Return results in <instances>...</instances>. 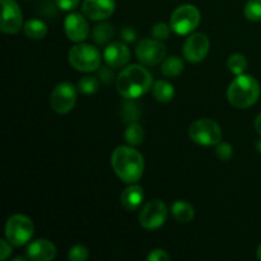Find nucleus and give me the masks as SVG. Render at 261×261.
Segmentation results:
<instances>
[{
	"label": "nucleus",
	"instance_id": "1",
	"mask_svg": "<svg viewBox=\"0 0 261 261\" xmlns=\"http://www.w3.org/2000/svg\"><path fill=\"white\" fill-rule=\"evenodd\" d=\"M111 166L124 184H135L144 173V157L132 145H120L112 152Z\"/></svg>",
	"mask_w": 261,
	"mask_h": 261
},
{
	"label": "nucleus",
	"instance_id": "2",
	"mask_svg": "<svg viewBox=\"0 0 261 261\" xmlns=\"http://www.w3.org/2000/svg\"><path fill=\"white\" fill-rule=\"evenodd\" d=\"M144 66L143 64H133L120 71L116 78V88L120 96L126 99H135L152 89V74Z\"/></svg>",
	"mask_w": 261,
	"mask_h": 261
},
{
	"label": "nucleus",
	"instance_id": "3",
	"mask_svg": "<svg viewBox=\"0 0 261 261\" xmlns=\"http://www.w3.org/2000/svg\"><path fill=\"white\" fill-rule=\"evenodd\" d=\"M260 84L249 74L236 75L227 89V98L233 107L240 110L254 106L260 97Z\"/></svg>",
	"mask_w": 261,
	"mask_h": 261
},
{
	"label": "nucleus",
	"instance_id": "4",
	"mask_svg": "<svg viewBox=\"0 0 261 261\" xmlns=\"http://www.w3.org/2000/svg\"><path fill=\"white\" fill-rule=\"evenodd\" d=\"M69 64L82 73H92L101 68L102 55L99 50L89 43H78L68 54Z\"/></svg>",
	"mask_w": 261,
	"mask_h": 261
},
{
	"label": "nucleus",
	"instance_id": "5",
	"mask_svg": "<svg viewBox=\"0 0 261 261\" xmlns=\"http://www.w3.org/2000/svg\"><path fill=\"white\" fill-rule=\"evenodd\" d=\"M201 15L193 4H184L176 8L170 18V25L175 33L186 36L193 33L200 24Z\"/></svg>",
	"mask_w": 261,
	"mask_h": 261
},
{
	"label": "nucleus",
	"instance_id": "6",
	"mask_svg": "<svg viewBox=\"0 0 261 261\" xmlns=\"http://www.w3.org/2000/svg\"><path fill=\"white\" fill-rule=\"evenodd\" d=\"M35 233L32 219L24 214H14L5 223V237L15 247L27 245Z\"/></svg>",
	"mask_w": 261,
	"mask_h": 261
},
{
	"label": "nucleus",
	"instance_id": "7",
	"mask_svg": "<svg viewBox=\"0 0 261 261\" xmlns=\"http://www.w3.org/2000/svg\"><path fill=\"white\" fill-rule=\"evenodd\" d=\"M189 135L194 143L203 147H214L222 142V133L221 126L218 122L212 119H199L190 125L189 129Z\"/></svg>",
	"mask_w": 261,
	"mask_h": 261
},
{
	"label": "nucleus",
	"instance_id": "8",
	"mask_svg": "<svg viewBox=\"0 0 261 261\" xmlns=\"http://www.w3.org/2000/svg\"><path fill=\"white\" fill-rule=\"evenodd\" d=\"M78 88V87H76ZM76 88L69 82L56 84L50 96V106L56 114H69L76 103Z\"/></svg>",
	"mask_w": 261,
	"mask_h": 261
},
{
	"label": "nucleus",
	"instance_id": "9",
	"mask_svg": "<svg viewBox=\"0 0 261 261\" xmlns=\"http://www.w3.org/2000/svg\"><path fill=\"white\" fill-rule=\"evenodd\" d=\"M168 217L167 205L160 199L148 201L144 204L139 213L140 226L148 231H154L161 228L166 223Z\"/></svg>",
	"mask_w": 261,
	"mask_h": 261
},
{
	"label": "nucleus",
	"instance_id": "10",
	"mask_svg": "<svg viewBox=\"0 0 261 261\" xmlns=\"http://www.w3.org/2000/svg\"><path fill=\"white\" fill-rule=\"evenodd\" d=\"M138 61L145 66H155L166 58V46L163 41L155 38H144L135 48Z\"/></svg>",
	"mask_w": 261,
	"mask_h": 261
},
{
	"label": "nucleus",
	"instance_id": "11",
	"mask_svg": "<svg viewBox=\"0 0 261 261\" xmlns=\"http://www.w3.org/2000/svg\"><path fill=\"white\" fill-rule=\"evenodd\" d=\"M209 48H211V42L208 36L200 32H193L184 42V58L190 63H200L206 58Z\"/></svg>",
	"mask_w": 261,
	"mask_h": 261
},
{
	"label": "nucleus",
	"instance_id": "12",
	"mask_svg": "<svg viewBox=\"0 0 261 261\" xmlns=\"http://www.w3.org/2000/svg\"><path fill=\"white\" fill-rule=\"evenodd\" d=\"M2 3V23L0 31L7 35H15L23 28V14L15 0H0Z\"/></svg>",
	"mask_w": 261,
	"mask_h": 261
},
{
	"label": "nucleus",
	"instance_id": "13",
	"mask_svg": "<svg viewBox=\"0 0 261 261\" xmlns=\"http://www.w3.org/2000/svg\"><path fill=\"white\" fill-rule=\"evenodd\" d=\"M86 15L81 13H70L64 20V30L66 37L75 43H81L87 40L89 35V24Z\"/></svg>",
	"mask_w": 261,
	"mask_h": 261
},
{
	"label": "nucleus",
	"instance_id": "14",
	"mask_svg": "<svg viewBox=\"0 0 261 261\" xmlns=\"http://www.w3.org/2000/svg\"><path fill=\"white\" fill-rule=\"evenodd\" d=\"M116 8L115 0H84L82 4V13L88 19L105 20L111 17Z\"/></svg>",
	"mask_w": 261,
	"mask_h": 261
},
{
	"label": "nucleus",
	"instance_id": "15",
	"mask_svg": "<svg viewBox=\"0 0 261 261\" xmlns=\"http://www.w3.org/2000/svg\"><path fill=\"white\" fill-rule=\"evenodd\" d=\"M132 58L130 48L127 47L126 43L124 42H111L105 47L103 50V59L107 65L111 68H124L127 65Z\"/></svg>",
	"mask_w": 261,
	"mask_h": 261
},
{
	"label": "nucleus",
	"instance_id": "16",
	"mask_svg": "<svg viewBox=\"0 0 261 261\" xmlns=\"http://www.w3.org/2000/svg\"><path fill=\"white\" fill-rule=\"evenodd\" d=\"M25 256L32 261H51L56 257V247L50 240L37 239L27 246Z\"/></svg>",
	"mask_w": 261,
	"mask_h": 261
},
{
	"label": "nucleus",
	"instance_id": "17",
	"mask_svg": "<svg viewBox=\"0 0 261 261\" xmlns=\"http://www.w3.org/2000/svg\"><path fill=\"white\" fill-rule=\"evenodd\" d=\"M143 200H144V189L138 185L137 182L130 184L126 189L122 190L121 196H120L121 205L129 212L137 211L138 208H140Z\"/></svg>",
	"mask_w": 261,
	"mask_h": 261
},
{
	"label": "nucleus",
	"instance_id": "18",
	"mask_svg": "<svg viewBox=\"0 0 261 261\" xmlns=\"http://www.w3.org/2000/svg\"><path fill=\"white\" fill-rule=\"evenodd\" d=\"M171 213L173 218L180 223H189L195 217V209L189 201L176 200L171 206Z\"/></svg>",
	"mask_w": 261,
	"mask_h": 261
},
{
	"label": "nucleus",
	"instance_id": "19",
	"mask_svg": "<svg viewBox=\"0 0 261 261\" xmlns=\"http://www.w3.org/2000/svg\"><path fill=\"white\" fill-rule=\"evenodd\" d=\"M23 31H24L25 36L31 40H42L47 35V24L43 20L33 18V19H28L23 25Z\"/></svg>",
	"mask_w": 261,
	"mask_h": 261
},
{
	"label": "nucleus",
	"instance_id": "20",
	"mask_svg": "<svg viewBox=\"0 0 261 261\" xmlns=\"http://www.w3.org/2000/svg\"><path fill=\"white\" fill-rule=\"evenodd\" d=\"M185 69V64L184 60L180 56H168L165 58V60L162 61V70L163 75L167 76V78H176V76L181 75V73Z\"/></svg>",
	"mask_w": 261,
	"mask_h": 261
},
{
	"label": "nucleus",
	"instance_id": "21",
	"mask_svg": "<svg viewBox=\"0 0 261 261\" xmlns=\"http://www.w3.org/2000/svg\"><path fill=\"white\" fill-rule=\"evenodd\" d=\"M153 97L158 102L167 103L175 97V87L167 81H157L152 87Z\"/></svg>",
	"mask_w": 261,
	"mask_h": 261
},
{
	"label": "nucleus",
	"instance_id": "22",
	"mask_svg": "<svg viewBox=\"0 0 261 261\" xmlns=\"http://www.w3.org/2000/svg\"><path fill=\"white\" fill-rule=\"evenodd\" d=\"M144 129H143L142 125L137 121L130 122L124 132L125 142L127 143V145H132V147H138V145L142 144V143L144 142Z\"/></svg>",
	"mask_w": 261,
	"mask_h": 261
},
{
	"label": "nucleus",
	"instance_id": "23",
	"mask_svg": "<svg viewBox=\"0 0 261 261\" xmlns=\"http://www.w3.org/2000/svg\"><path fill=\"white\" fill-rule=\"evenodd\" d=\"M114 36V27L110 23H99L93 28V40L97 45H106Z\"/></svg>",
	"mask_w": 261,
	"mask_h": 261
},
{
	"label": "nucleus",
	"instance_id": "24",
	"mask_svg": "<svg viewBox=\"0 0 261 261\" xmlns=\"http://www.w3.org/2000/svg\"><path fill=\"white\" fill-rule=\"evenodd\" d=\"M247 59L242 54H232L227 60V68L233 75H241L247 69Z\"/></svg>",
	"mask_w": 261,
	"mask_h": 261
},
{
	"label": "nucleus",
	"instance_id": "25",
	"mask_svg": "<svg viewBox=\"0 0 261 261\" xmlns=\"http://www.w3.org/2000/svg\"><path fill=\"white\" fill-rule=\"evenodd\" d=\"M78 89L83 94L91 96L98 92L99 89V79L98 76L84 75L81 81L78 82Z\"/></svg>",
	"mask_w": 261,
	"mask_h": 261
},
{
	"label": "nucleus",
	"instance_id": "26",
	"mask_svg": "<svg viewBox=\"0 0 261 261\" xmlns=\"http://www.w3.org/2000/svg\"><path fill=\"white\" fill-rule=\"evenodd\" d=\"M244 14L251 22H261V0H249L244 8Z\"/></svg>",
	"mask_w": 261,
	"mask_h": 261
},
{
	"label": "nucleus",
	"instance_id": "27",
	"mask_svg": "<svg viewBox=\"0 0 261 261\" xmlns=\"http://www.w3.org/2000/svg\"><path fill=\"white\" fill-rule=\"evenodd\" d=\"M89 257V251L83 245H75L68 252V259L70 261H86Z\"/></svg>",
	"mask_w": 261,
	"mask_h": 261
},
{
	"label": "nucleus",
	"instance_id": "28",
	"mask_svg": "<svg viewBox=\"0 0 261 261\" xmlns=\"http://www.w3.org/2000/svg\"><path fill=\"white\" fill-rule=\"evenodd\" d=\"M171 30H172V28H171V25L167 24V23H163V22L157 23V24L153 25L152 28L153 38L160 41H166L168 37H170Z\"/></svg>",
	"mask_w": 261,
	"mask_h": 261
},
{
	"label": "nucleus",
	"instance_id": "29",
	"mask_svg": "<svg viewBox=\"0 0 261 261\" xmlns=\"http://www.w3.org/2000/svg\"><path fill=\"white\" fill-rule=\"evenodd\" d=\"M216 154L221 161H228L233 155V148L229 143L219 142L216 145Z\"/></svg>",
	"mask_w": 261,
	"mask_h": 261
},
{
	"label": "nucleus",
	"instance_id": "30",
	"mask_svg": "<svg viewBox=\"0 0 261 261\" xmlns=\"http://www.w3.org/2000/svg\"><path fill=\"white\" fill-rule=\"evenodd\" d=\"M112 69L114 68H111L110 65L98 69V78L103 84H111L114 82L115 74Z\"/></svg>",
	"mask_w": 261,
	"mask_h": 261
},
{
	"label": "nucleus",
	"instance_id": "31",
	"mask_svg": "<svg viewBox=\"0 0 261 261\" xmlns=\"http://www.w3.org/2000/svg\"><path fill=\"white\" fill-rule=\"evenodd\" d=\"M148 261H170L171 256L162 249H154L148 254Z\"/></svg>",
	"mask_w": 261,
	"mask_h": 261
},
{
	"label": "nucleus",
	"instance_id": "32",
	"mask_svg": "<svg viewBox=\"0 0 261 261\" xmlns=\"http://www.w3.org/2000/svg\"><path fill=\"white\" fill-rule=\"evenodd\" d=\"M79 3H81V0H56L58 8L64 12H71V10L76 9Z\"/></svg>",
	"mask_w": 261,
	"mask_h": 261
},
{
	"label": "nucleus",
	"instance_id": "33",
	"mask_svg": "<svg viewBox=\"0 0 261 261\" xmlns=\"http://www.w3.org/2000/svg\"><path fill=\"white\" fill-rule=\"evenodd\" d=\"M13 245L8 240H0V260H7L12 255Z\"/></svg>",
	"mask_w": 261,
	"mask_h": 261
},
{
	"label": "nucleus",
	"instance_id": "34",
	"mask_svg": "<svg viewBox=\"0 0 261 261\" xmlns=\"http://www.w3.org/2000/svg\"><path fill=\"white\" fill-rule=\"evenodd\" d=\"M121 37L125 42H133V41H135L137 33H135V31L133 30V28L125 27L124 30L121 31Z\"/></svg>",
	"mask_w": 261,
	"mask_h": 261
},
{
	"label": "nucleus",
	"instance_id": "35",
	"mask_svg": "<svg viewBox=\"0 0 261 261\" xmlns=\"http://www.w3.org/2000/svg\"><path fill=\"white\" fill-rule=\"evenodd\" d=\"M254 125H255V130L257 132V134L261 135V114L257 115V116H256Z\"/></svg>",
	"mask_w": 261,
	"mask_h": 261
},
{
	"label": "nucleus",
	"instance_id": "36",
	"mask_svg": "<svg viewBox=\"0 0 261 261\" xmlns=\"http://www.w3.org/2000/svg\"><path fill=\"white\" fill-rule=\"evenodd\" d=\"M256 256L257 259L261 261V244L259 245V247H257V251H256Z\"/></svg>",
	"mask_w": 261,
	"mask_h": 261
},
{
	"label": "nucleus",
	"instance_id": "37",
	"mask_svg": "<svg viewBox=\"0 0 261 261\" xmlns=\"http://www.w3.org/2000/svg\"><path fill=\"white\" fill-rule=\"evenodd\" d=\"M256 149L259 150V152L261 153V140H259V142L256 143Z\"/></svg>",
	"mask_w": 261,
	"mask_h": 261
}]
</instances>
